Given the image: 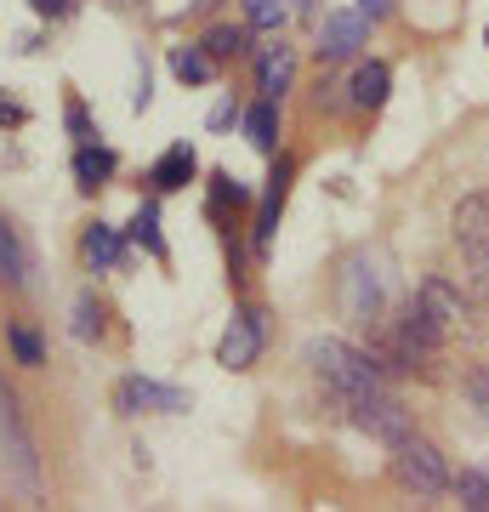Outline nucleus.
Listing matches in <instances>:
<instances>
[{"label":"nucleus","mask_w":489,"mask_h":512,"mask_svg":"<svg viewBox=\"0 0 489 512\" xmlns=\"http://www.w3.org/2000/svg\"><path fill=\"white\" fill-rule=\"evenodd\" d=\"M308 370L325 382V393L342 404L347 416H353V427H364L370 439H381V444L410 439V410L387 393V370L370 353L347 348L336 336H319V342H308Z\"/></svg>","instance_id":"obj_1"},{"label":"nucleus","mask_w":489,"mask_h":512,"mask_svg":"<svg viewBox=\"0 0 489 512\" xmlns=\"http://www.w3.org/2000/svg\"><path fill=\"white\" fill-rule=\"evenodd\" d=\"M0 461L12 467L23 495L40 490V456H35V433H29V421H23V404L18 393L0 382Z\"/></svg>","instance_id":"obj_2"},{"label":"nucleus","mask_w":489,"mask_h":512,"mask_svg":"<svg viewBox=\"0 0 489 512\" xmlns=\"http://www.w3.org/2000/svg\"><path fill=\"white\" fill-rule=\"evenodd\" d=\"M455 245L472 268V291L489 308V194H467L455 205Z\"/></svg>","instance_id":"obj_3"},{"label":"nucleus","mask_w":489,"mask_h":512,"mask_svg":"<svg viewBox=\"0 0 489 512\" xmlns=\"http://www.w3.org/2000/svg\"><path fill=\"white\" fill-rule=\"evenodd\" d=\"M393 478H399L410 495H421V501H433V495L450 490V467H444V456H438L427 439H399L393 444Z\"/></svg>","instance_id":"obj_4"},{"label":"nucleus","mask_w":489,"mask_h":512,"mask_svg":"<svg viewBox=\"0 0 489 512\" xmlns=\"http://www.w3.org/2000/svg\"><path fill=\"white\" fill-rule=\"evenodd\" d=\"M188 393L182 387H165L154 376H126V382L114 387V410L120 416H182L188 410Z\"/></svg>","instance_id":"obj_5"},{"label":"nucleus","mask_w":489,"mask_h":512,"mask_svg":"<svg viewBox=\"0 0 489 512\" xmlns=\"http://www.w3.org/2000/svg\"><path fill=\"white\" fill-rule=\"evenodd\" d=\"M262 342H268V313L239 308L234 319H228V330H222V342H217V365L222 370H251Z\"/></svg>","instance_id":"obj_6"},{"label":"nucleus","mask_w":489,"mask_h":512,"mask_svg":"<svg viewBox=\"0 0 489 512\" xmlns=\"http://www.w3.org/2000/svg\"><path fill=\"white\" fill-rule=\"evenodd\" d=\"M370 12H330L325 29H319V63H342V57H353L370 40Z\"/></svg>","instance_id":"obj_7"},{"label":"nucleus","mask_w":489,"mask_h":512,"mask_svg":"<svg viewBox=\"0 0 489 512\" xmlns=\"http://www.w3.org/2000/svg\"><path fill=\"white\" fill-rule=\"evenodd\" d=\"M290 177H296V160L279 154V165L268 171V188H262V211H256V256H268V245H273V228H279L285 200H290Z\"/></svg>","instance_id":"obj_8"},{"label":"nucleus","mask_w":489,"mask_h":512,"mask_svg":"<svg viewBox=\"0 0 489 512\" xmlns=\"http://www.w3.org/2000/svg\"><path fill=\"white\" fill-rule=\"evenodd\" d=\"M342 308H347V319H359V325H370L381 313V279H376V268L364 262V256H353L347 262V274H342Z\"/></svg>","instance_id":"obj_9"},{"label":"nucleus","mask_w":489,"mask_h":512,"mask_svg":"<svg viewBox=\"0 0 489 512\" xmlns=\"http://www.w3.org/2000/svg\"><path fill=\"white\" fill-rule=\"evenodd\" d=\"M416 302L427 308V319H433L444 336H455V330L467 325V302H461V291H455L450 279H427V285L416 291Z\"/></svg>","instance_id":"obj_10"},{"label":"nucleus","mask_w":489,"mask_h":512,"mask_svg":"<svg viewBox=\"0 0 489 512\" xmlns=\"http://www.w3.org/2000/svg\"><path fill=\"white\" fill-rule=\"evenodd\" d=\"M29 274H35V256H29V245H23L18 222L0 217V285H6V291H23Z\"/></svg>","instance_id":"obj_11"},{"label":"nucleus","mask_w":489,"mask_h":512,"mask_svg":"<svg viewBox=\"0 0 489 512\" xmlns=\"http://www.w3.org/2000/svg\"><path fill=\"white\" fill-rule=\"evenodd\" d=\"M80 256H86V268L109 274V268H120V256H126V239H120V228H109V222H86V228H80Z\"/></svg>","instance_id":"obj_12"},{"label":"nucleus","mask_w":489,"mask_h":512,"mask_svg":"<svg viewBox=\"0 0 489 512\" xmlns=\"http://www.w3.org/2000/svg\"><path fill=\"white\" fill-rule=\"evenodd\" d=\"M194 171H200V160H194V148L188 143H171L154 160V171H148V183H154V194H177V188L194 183Z\"/></svg>","instance_id":"obj_13"},{"label":"nucleus","mask_w":489,"mask_h":512,"mask_svg":"<svg viewBox=\"0 0 489 512\" xmlns=\"http://www.w3.org/2000/svg\"><path fill=\"white\" fill-rule=\"evenodd\" d=\"M290 80H296V52L290 46H268V52L256 57V92L268 97V103H279L290 92Z\"/></svg>","instance_id":"obj_14"},{"label":"nucleus","mask_w":489,"mask_h":512,"mask_svg":"<svg viewBox=\"0 0 489 512\" xmlns=\"http://www.w3.org/2000/svg\"><path fill=\"white\" fill-rule=\"evenodd\" d=\"M114 148H103V143H80V154H74V183L86 188V194H97V188L114 177Z\"/></svg>","instance_id":"obj_15"},{"label":"nucleus","mask_w":489,"mask_h":512,"mask_svg":"<svg viewBox=\"0 0 489 512\" xmlns=\"http://www.w3.org/2000/svg\"><path fill=\"white\" fill-rule=\"evenodd\" d=\"M347 92H353V109H381V103H387V92H393V74H387V63H359Z\"/></svg>","instance_id":"obj_16"},{"label":"nucleus","mask_w":489,"mask_h":512,"mask_svg":"<svg viewBox=\"0 0 489 512\" xmlns=\"http://www.w3.org/2000/svg\"><path fill=\"white\" fill-rule=\"evenodd\" d=\"M171 74H177L182 86H211L217 80V57L205 52V46H171Z\"/></svg>","instance_id":"obj_17"},{"label":"nucleus","mask_w":489,"mask_h":512,"mask_svg":"<svg viewBox=\"0 0 489 512\" xmlns=\"http://www.w3.org/2000/svg\"><path fill=\"white\" fill-rule=\"evenodd\" d=\"M245 143H251L256 154H273V143H279V114H273L268 97H262V103L245 114Z\"/></svg>","instance_id":"obj_18"},{"label":"nucleus","mask_w":489,"mask_h":512,"mask_svg":"<svg viewBox=\"0 0 489 512\" xmlns=\"http://www.w3.org/2000/svg\"><path fill=\"white\" fill-rule=\"evenodd\" d=\"M131 239L143 245L148 256H165V234H160V200H143L137 217H131Z\"/></svg>","instance_id":"obj_19"},{"label":"nucleus","mask_w":489,"mask_h":512,"mask_svg":"<svg viewBox=\"0 0 489 512\" xmlns=\"http://www.w3.org/2000/svg\"><path fill=\"white\" fill-rule=\"evenodd\" d=\"M69 330H74V342H97V336H103V302H97L91 291L74 296V319H69Z\"/></svg>","instance_id":"obj_20"},{"label":"nucleus","mask_w":489,"mask_h":512,"mask_svg":"<svg viewBox=\"0 0 489 512\" xmlns=\"http://www.w3.org/2000/svg\"><path fill=\"white\" fill-rule=\"evenodd\" d=\"M245 23L262 35H279L290 23V0H245Z\"/></svg>","instance_id":"obj_21"},{"label":"nucleus","mask_w":489,"mask_h":512,"mask_svg":"<svg viewBox=\"0 0 489 512\" xmlns=\"http://www.w3.org/2000/svg\"><path fill=\"white\" fill-rule=\"evenodd\" d=\"M6 348H12V359H18V365H29V370L46 365V342H40L29 325H6Z\"/></svg>","instance_id":"obj_22"},{"label":"nucleus","mask_w":489,"mask_h":512,"mask_svg":"<svg viewBox=\"0 0 489 512\" xmlns=\"http://www.w3.org/2000/svg\"><path fill=\"white\" fill-rule=\"evenodd\" d=\"M450 490L461 495V507H467V512H489V473L467 467V473H455V478H450Z\"/></svg>","instance_id":"obj_23"},{"label":"nucleus","mask_w":489,"mask_h":512,"mask_svg":"<svg viewBox=\"0 0 489 512\" xmlns=\"http://www.w3.org/2000/svg\"><path fill=\"white\" fill-rule=\"evenodd\" d=\"M200 46H205L211 57H217V63H228V57L245 52V29H234V23H217V29H205Z\"/></svg>","instance_id":"obj_24"},{"label":"nucleus","mask_w":489,"mask_h":512,"mask_svg":"<svg viewBox=\"0 0 489 512\" xmlns=\"http://www.w3.org/2000/svg\"><path fill=\"white\" fill-rule=\"evenodd\" d=\"M239 205H245V188H239L228 171H217V177H211V217H222V211H239Z\"/></svg>","instance_id":"obj_25"},{"label":"nucleus","mask_w":489,"mask_h":512,"mask_svg":"<svg viewBox=\"0 0 489 512\" xmlns=\"http://www.w3.org/2000/svg\"><path fill=\"white\" fill-rule=\"evenodd\" d=\"M467 393H472V404H478V410L489 416V365H484V370H472V376H467Z\"/></svg>","instance_id":"obj_26"},{"label":"nucleus","mask_w":489,"mask_h":512,"mask_svg":"<svg viewBox=\"0 0 489 512\" xmlns=\"http://www.w3.org/2000/svg\"><path fill=\"white\" fill-rule=\"evenodd\" d=\"M29 12H35V18H69L74 0H29Z\"/></svg>","instance_id":"obj_27"},{"label":"nucleus","mask_w":489,"mask_h":512,"mask_svg":"<svg viewBox=\"0 0 489 512\" xmlns=\"http://www.w3.org/2000/svg\"><path fill=\"white\" fill-rule=\"evenodd\" d=\"M234 120H239V109H234V97H222L217 109H211V120H205V126H211V131H228V126H234Z\"/></svg>","instance_id":"obj_28"},{"label":"nucleus","mask_w":489,"mask_h":512,"mask_svg":"<svg viewBox=\"0 0 489 512\" xmlns=\"http://www.w3.org/2000/svg\"><path fill=\"white\" fill-rule=\"evenodd\" d=\"M63 120H69V131H74V137H80V143H91V137H97V131H91V120H86V109H80V103H69V114H63Z\"/></svg>","instance_id":"obj_29"},{"label":"nucleus","mask_w":489,"mask_h":512,"mask_svg":"<svg viewBox=\"0 0 489 512\" xmlns=\"http://www.w3.org/2000/svg\"><path fill=\"white\" fill-rule=\"evenodd\" d=\"M29 114H23V103H12V97H0V126H23Z\"/></svg>","instance_id":"obj_30"},{"label":"nucleus","mask_w":489,"mask_h":512,"mask_svg":"<svg viewBox=\"0 0 489 512\" xmlns=\"http://www.w3.org/2000/svg\"><path fill=\"white\" fill-rule=\"evenodd\" d=\"M359 12H370V18H387V12H393V0H359Z\"/></svg>","instance_id":"obj_31"},{"label":"nucleus","mask_w":489,"mask_h":512,"mask_svg":"<svg viewBox=\"0 0 489 512\" xmlns=\"http://www.w3.org/2000/svg\"><path fill=\"white\" fill-rule=\"evenodd\" d=\"M114 6H131V0H114Z\"/></svg>","instance_id":"obj_32"},{"label":"nucleus","mask_w":489,"mask_h":512,"mask_svg":"<svg viewBox=\"0 0 489 512\" xmlns=\"http://www.w3.org/2000/svg\"><path fill=\"white\" fill-rule=\"evenodd\" d=\"M484 46H489V29H484Z\"/></svg>","instance_id":"obj_33"}]
</instances>
